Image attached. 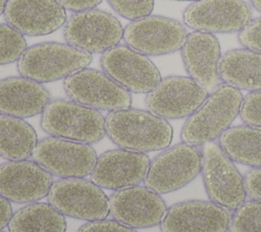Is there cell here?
<instances>
[{
  "label": "cell",
  "mask_w": 261,
  "mask_h": 232,
  "mask_svg": "<svg viewBox=\"0 0 261 232\" xmlns=\"http://www.w3.org/2000/svg\"><path fill=\"white\" fill-rule=\"evenodd\" d=\"M176 1H193V2H195V1H199V0H176Z\"/></svg>",
  "instance_id": "37"
},
{
  "label": "cell",
  "mask_w": 261,
  "mask_h": 232,
  "mask_svg": "<svg viewBox=\"0 0 261 232\" xmlns=\"http://www.w3.org/2000/svg\"><path fill=\"white\" fill-rule=\"evenodd\" d=\"M0 232H5V231H0Z\"/></svg>",
  "instance_id": "38"
},
{
  "label": "cell",
  "mask_w": 261,
  "mask_h": 232,
  "mask_svg": "<svg viewBox=\"0 0 261 232\" xmlns=\"http://www.w3.org/2000/svg\"><path fill=\"white\" fill-rule=\"evenodd\" d=\"M27 49L22 34L7 23H0V65L18 61Z\"/></svg>",
  "instance_id": "26"
},
{
  "label": "cell",
  "mask_w": 261,
  "mask_h": 232,
  "mask_svg": "<svg viewBox=\"0 0 261 232\" xmlns=\"http://www.w3.org/2000/svg\"><path fill=\"white\" fill-rule=\"evenodd\" d=\"M67 97L95 110L115 111L132 106V95L104 71L84 68L63 81Z\"/></svg>",
  "instance_id": "9"
},
{
  "label": "cell",
  "mask_w": 261,
  "mask_h": 232,
  "mask_svg": "<svg viewBox=\"0 0 261 232\" xmlns=\"http://www.w3.org/2000/svg\"><path fill=\"white\" fill-rule=\"evenodd\" d=\"M91 53L68 44L45 42L29 47L17 61L21 76L39 83L52 82L87 68L92 62Z\"/></svg>",
  "instance_id": "3"
},
{
  "label": "cell",
  "mask_w": 261,
  "mask_h": 232,
  "mask_svg": "<svg viewBox=\"0 0 261 232\" xmlns=\"http://www.w3.org/2000/svg\"><path fill=\"white\" fill-rule=\"evenodd\" d=\"M229 232H261V201L248 200L231 215Z\"/></svg>",
  "instance_id": "27"
},
{
  "label": "cell",
  "mask_w": 261,
  "mask_h": 232,
  "mask_svg": "<svg viewBox=\"0 0 261 232\" xmlns=\"http://www.w3.org/2000/svg\"><path fill=\"white\" fill-rule=\"evenodd\" d=\"M180 51L184 66L192 79L208 93L219 85L221 49L213 34L199 31L189 34Z\"/></svg>",
  "instance_id": "20"
},
{
  "label": "cell",
  "mask_w": 261,
  "mask_h": 232,
  "mask_svg": "<svg viewBox=\"0 0 261 232\" xmlns=\"http://www.w3.org/2000/svg\"><path fill=\"white\" fill-rule=\"evenodd\" d=\"M65 10L81 12L94 9L103 0H56Z\"/></svg>",
  "instance_id": "33"
},
{
  "label": "cell",
  "mask_w": 261,
  "mask_h": 232,
  "mask_svg": "<svg viewBox=\"0 0 261 232\" xmlns=\"http://www.w3.org/2000/svg\"><path fill=\"white\" fill-rule=\"evenodd\" d=\"M202 178L209 199L234 211L247 197L245 178L219 144L207 142L202 150Z\"/></svg>",
  "instance_id": "5"
},
{
  "label": "cell",
  "mask_w": 261,
  "mask_h": 232,
  "mask_svg": "<svg viewBox=\"0 0 261 232\" xmlns=\"http://www.w3.org/2000/svg\"><path fill=\"white\" fill-rule=\"evenodd\" d=\"M243 99L241 90L227 83L219 84L188 117L180 131L182 142L198 147L219 138L240 115Z\"/></svg>",
  "instance_id": "2"
},
{
  "label": "cell",
  "mask_w": 261,
  "mask_h": 232,
  "mask_svg": "<svg viewBox=\"0 0 261 232\" xmlns=\"http://www.w3.org/2000/svg\"><path fill=\"white\" fill-rule=\"evenodd\" d=\"M51 101L49 91L23 76L0 79V114L29 118L42 114Z\"/></svg>",
  "instance_id": "21"
},
{
  "label": "cell",
  "mask_w": 261,
  "mask_h": 232,
  "mask_svg": "<svg viewBox=\"0 0 261 232\" xmlns=\"http://www.w3.org/2000/svg\"><path fill=\"white\" fill-rule=\"evenodd\" d=\"M3 14L7 24L31 37L52 34L67 19L56 0H7Z\"/></svg>",
  "instance_id": "19"
},
{
  "label": "cell",
  "mask_w": 261,
  "mask_h": 232,
  "mask_svg": "<svg viewBox=\"0 0 261 232\" xmlns=\"http://www.w3.org/2000/svg\"><path fill=\"white\" fill-rule=\"evenodd\" d=\"M188 32L179 21L161 16L147 15L132 20L123 30L125 44L146 56H161L181 49Z\"/></svg>",
  "instance_id": "8"
},
{
  "label": "cell",
  "mask_w": 261,
  "mask_h": 232,
  "mask_svg": "<svg viewBox=\"0 0 261 232\" xmlns=\"http://www.w3.org/2000/svg\"><path fill=\"white\" fill-rule=\"evenodd\" d=\"M109 205L112 218L134 229L160 225L167 210L160 194L141 185L116 190Z\"/></svg>",
  "instance_id": "15"
},
{
  "label": "cell",
  "mask_w": 261,
  "mask_h": 232,
  "mask_svg": "<svg viewBox=\"0 0 261 232\" xmlns=\"http://www.w3.org/2000/svg\"><path fill=\"white\" fill-rule=\"evenodd\" d=\"M103 71L120 86L136 94H148L161 81L157 66L128 46L116 45L102 53Z\"/></svg>",
  "instance_id": "12"
},
{
  "label": "cell",
  "mask_w": 261,
  "mask_h": 232,
  "mask_svg": "<svg viewBox=\"0 0 261 232\" xmlns=\"http://www.w3.org/2000/svg\"><path fill=\"white\" fill-rule=\"evenodd\" d=\"M10 232H65L64 215L46 202H32L16 211L8 224Z\"/></svg>",
  "instance_id": "25"
},
{
  "label": "cell",
  "mask_w": 261,
  "mask_h": 232,
  "mask_svg": "<svg viewBox=\"0 0 261 232\" xmlns=\"http://www.w3.org/2000/svg\"><path fill=\"white\" fill-rule=\"evenodd\" d=\"M238 38L244 48L261 53V17L247 24L239 33Z\"/></svg>",
  "instance_id": "30"
},
{
  "label": "cell",
  "mask_w": 261,
  "mask_h": 232,
  "mask_svg": "<svg viewBox=\"0 0 261 232\" xmlns=\"http://www.w3.org/2000/svg\"><path fill=\"white\" fill-rule=\"evenodd\" d=\"M105 129L109 139L120 149L139 153L164 150L173 137V129L166 119L133 108L109 112Z\"/></svg>",
  "instance_id": "1"
},
{
  "label": "cell",
  "mask_w": 261,
  "mask_h": 232,
  "mask_svg": "<svg viewBox=\"0 0 261 232\" xmlns=\"http://www.w3.org/2000/svg\"><path fill=\"white\" fill-rule=\"evenodd\" d=\"M48 201L61 214L88 222L104 220L110 213L108 196L100 186L85 178L53 182Z\"/></svg>",
  "instance_id": "7"
},
{
  "label": "cell",
  "mask_w": 261,
  "mask_h": 232,
  "mask_svg": "<svg viewBox=\"0 0 261 232\" xmlns=\"http://www.w3.org/2000/svg\"><path fill=\"white\" fill-rule=\"evenodd\" d=\"M202 151L185 142L164 149L151 162L145 185L158 194L182 188L202 171Z\"/></svg>",
  "instance_id": "6"
},
{
  "label": "cell",
  "mask_w": 261,
  "mask_h": 232,
  "mask_svg": "<svg viewBox=\"0 0 261 232\" xmlns=\"http://www.w3.org/2000/svg\"><path fill=\"white\" fill-rule=\"evenodd\" d=\"M53 175L35 161H8L0 165V194L9 201L32 204L48 196Z\"/></svg>",
  "instance_id": "18"
},
{
  "label": "cell",
  "mask_w": 261,
  "mask_h": 232,
  "mask_svg": "<svg viewBox=\"0 0 261 232\" xmlns=\"http://www.w3.org/2000/svg\"><path fill=\"white\" fill-rule=\"evenodd\" d=\"M38 143L34 127L13 116L0 114V157L8 161L27 160Z\"/></svg>",
  "instance_id": "23"
},
{
  "label": "cell",
  "mask_w": 261,
  "mask_h": 232,
  "mask_svg": "<svg viewBox=\"0 0 261 232\" xmlns=\"http://www.w3.org/2000/svg\"><path fill=\"white\" fill-rule=\"evenodd\" d=\"M6 3H7V0H0V15L4 12Z\"/></svg>",
  "instance_id": "36"
},
{
  "label": "cell",
  "mask_w": 261,
  "mask_h": 232,
  "mask_svg": "<svg viewBox=\"0 0 261 232\" xmlns=\"http://www.w3.org/2000/svg\"><path fill=\"white\" fill-rule=\"evenodd\" d=\"M247 196L250 199L261 201V168H254L245 175Z\"/></svg>",
  "instance_id": "32"
},
{
  "label": "cell",
  "mask_w": 261,
  "mask_h": 232,
  "mask_svg": "<svg viewBox=\"0 0 261 232\" xmlns=\"http://www.w3.org/2000/svg\"><path fill=\"white\" fill-rule=\"evenodd\" d=\"M222 151L233 161L261 168V128L248 124L232 126L219 137Z\"/></svg>",
  "instance_id": "24"
},
{
  "label": "cell",
  "mask_w": 261,
  "mask_h": 232,
  "mask_svg": "<svg viewBox=\"0 0 261 232\" xmlns=\"http://www.w3.org/2000/svg\"><path fill=\"white\" fill-rule=\"evenodd\" d=\"M77 232H138L136 229L121 224L116 220L91 221L77 230Z\"/></svg>",
  "instance_id": "31"
},
{
  "label": "cell",
  "mask_w": 261,
  "mask_h": 232,
  "mask_svg": "<svg viewBox=\"0 0 261 232\" xmlns=\"http://www.w3.org/2000/svg\"><path fill=\"white\" fill-rule=\"evenodd\" d=\"M219 76L239 90L261 91V53L249 49H232L221 56Z\"/></svg>",
  "instance_id": "22"
},
{
  "label": "cell",
  "mask_w": 261,
  "mask_h": 232,
  "mask_svg": "<svg viewBox=\"0 0 261 232\" xmlns=\"http://www.w3.org/2000/svg\"><path fill=\"white\" fill-rule=\"evenodd\" d=\"M240 117L245 124L261 128V91L251 92L244 97Z\"/></svg>",
  "instance_id": "29"
},
{
  "label": "cell",
  "mask_w": 261,
  "mask_h": 232,
  "mask_svg": "<svg viewBox=\"0 0 261 232\" xmlns=\"http://www.w3.org/2000/svg\"><path fill=\"white\" fill-rule=\"evenodd\" d=\"M112 9L120 16L135 20L150 15L154 8V0H107Z\"/></svg>",
  "instance_id": "28"
},
{
  "label": "cell",
  "mask_w": 261,
  "mask_h": 232,
  "mask_svg": "<svg viewBox=\"0 0 261 232\" xmlns=\"http://www.w3.org/2000/svg\"><path fill=\"white\" fill-rule=\"evenodd\" d=\"M12 215V208L9 200L0 194V231L8 226Z\"/></svg>",
  "instance_id": "34"
},
{
  "label": "cell",
  "mask_w": 261,
  "mask_h": 232,
  "mask_svg": "<svg viewBox=\"0 0 261 232\" xmlns=\"http://www.w3.org/2000/svg\"><path fill=\"white\" fill-rule=\"evenodd\" d=\"M252 17V8L244 0H199L182 13L189 27L209 34L241 32Z\"/></svg>",
  "instance_id": "13"
},
{
  "label": "cell",
  "mask_w": 261,
  "mask_h": 232,
  "mask_svg": "<svg viewBox=\"0 0 261 232\" xmlns=\"http://www.w3.org/2000/svg\"><path fill=\"white\" fill-rule=\"evenodd\" d=\"M33 159L61 179L85 178L97 161L96 151L88 143L49 136L38 141Z\"/></svg>",
  "instance_id": "11"
},
{
  "label": "cell",
  "mask_w": 261,
  "mask_h": 232,
  "mask_svg": "<svg viewBox=\"0 0 261 232\" xmlns=\"http://www.w3.org/2000/svg\"><path fill=\"white\" fill-rule=\"evenodd\" d=\"M63 37L66 43L88 53H104L123 38L120 21L112 14L91 9L73 13L66 21Z\"/></svg>",
  "instance_id": "10"
},
{
  "label": "cell",
  "mask_w": 261,
  "mask_h": 232,
  "mask_svg": "<svg viewBox=\"0 0 261 232\" xmlns=\"http://www.w3.org/2000/svg\"><path fill=\"white\" fill-rule=\"evenodd\" d=\"M250 2L256 10L261 12V0H250Z\"/></svg>",
  "instance_id": "35"
},
{
  "label": "cell",
  "mask_w": 261,
  "mask_h": 232,
  "mask_svg": "<svg viewBox=\"0 0 261 232\" xmlns=\"http://www.w3.org/2000/svg\"><path fill=\"white\" fill-rule=\"evenodd\" d=\"M231 214L211 200L190 199L172 205L160 223L161 232H227Z\"/></svg>",
  "instance_id": "16"
},
{
  "label": "cell",
  "mask_w": 261,
  "mask_h": 232,
  "mask_svg": "<svg viewBox=\"0 0 261 232\" xmlns=\"http://www.w3.org/2000/svg\"><path fill=\"white\" fill-rule=\"evenodd\" d=\"M150 162L145 153L109 150L97 158L90 178L101 188L110 190L136 186L145 180Z\"/></svg>",
  "instance_id": "17"
},
{
  "label": "cell",
  "mask_w": 261,
  "mask_h": 232,
  "mask_svg": "<svg viewBox=\"0 0 261 232\" xmlns=\"http://www.w3.org/2000/svg\"><path fill=\"white\" fill-rule=\"evenodd\" d=\"M42 129L64 139L96 143L106 134L105 118L98 110L72 100H51L42 112Z\"/></svg>",
  "instance_id": "4"
},
{
  "label": "cell",
  "mask_w": 261,
  "mask_h": 232,
  "mask_svg": "<svg viewBox=\"0 0 261 232\" xmlns=\"http://www.w3.org/2000/svg\"><path fill=\"white\" fill-rule=\"evenodd\" d=\"M208 92L190 76H167L147 94L150 112L164 119L191 116L207 99Z\"/></svg>",
  "instance_id": "14"
}]
</instances>
